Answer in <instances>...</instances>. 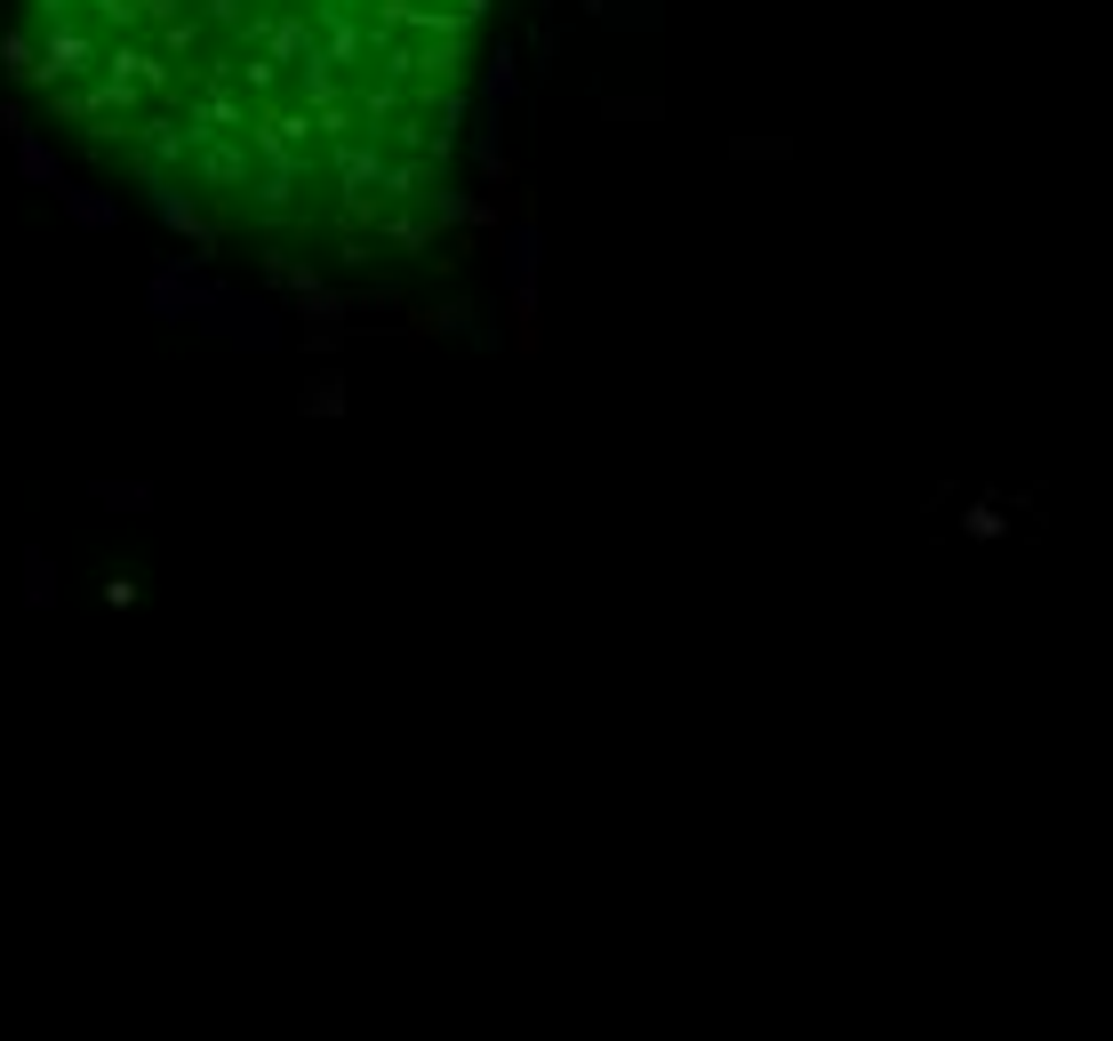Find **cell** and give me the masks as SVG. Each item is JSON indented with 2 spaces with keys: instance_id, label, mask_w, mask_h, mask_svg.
Returning a JSON list of instances; mask_svg holds the SVG:
<instances>
[{
  "instance_id": "cell-2",
  "label": "cell",
  "mask_w": 1113,
  "mask_h": 1041,
  "mask_svg": "<svg viewBox=\"0 0 1113 1041\" xmlns=\"http://www.w3.org/2000/svg\"><path fill=\"white\" fill-rule=\"evenodd\" d=\"M17 169H24L32 185H56V153H49L41 137H32V128H24V137H17Z\"/></svg>"
},
{
  "instance_id": "cell-1",
  "label": "cell",
  "mask_w": 1113,
  "mask_h": 1041,
  "mask_svg": "<svg viewBox=\"0 0 1113 1041\" xmlns=\"http://www.w3.org/2000/svg\"><path fill=\"white\" fill-rule=\"evenodd\" d=\"M64 209H73V225H89V232L121 225V200L113 192H64Z\"/></svg>"
},
{
  "instance_id": "cell-5",
  "label": "cell",
  "mask_w": 1113,
  "mask_h": 1041,
  "mask_svg": "<svg viewBox=\"0 0 1113 1041\" xmlns=\"http://www.w3.org/2000/svg\"><path fill=\"white\" fill-rule=\"evenodd\" d=\"M610 113H617V121H665L657 96H610Z\"/></svg>"
},
{
  "instance_id": "cell-4",
  "label": "cell",
  "mask_w": 1113,
  "mask_h": 1041,
  "mask_svg": "<svg viewBox=\"0 0 1113 1041\" xmlns=\"http://www.w3.org/2000/svg\"><path fill=\"white\" fill-rule=\"evenodd\" d=\"M0 56H9V73H24V81H49V73H41V49H32L24 32H9V41H0Z\"/></svg>"
},
{
  "instance_id": "cell-3",
  "label": "cell",
  "mask_w": 1113,
  "mask_h": 1041,
  "mask_svg": "<svg viewBox=\"0 0 1113 1041\" xmlns=\"http://www.w3.org/2000/svg\"><path fill=\"white\" fill-rule=\"evenodd\" d=\"M521 96V64H513V49H497L489 56V105H513Z\"/></svg>"
}]
</instances>
